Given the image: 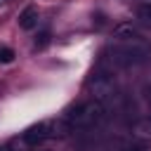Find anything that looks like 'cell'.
I'll return each mask as SVG.
<instances>
[{
    "mask_svg": "<svg viewBox=\"0 0 151 151\" xmlns=\"http://www.w3.org/2000/svg\"><path fill=\"white\" fill-rule=\"evenodd\" d=\"M0 151H7V149H5V146H0Z\"/></svg>",
    "mask_w": 151,
    "mask_h": 151,
    "instance_id": "cell-12",
    "label": "cell"
},
{
    "mask_svg": "<svg viewBox=\"0 0 151 151\" xmlns=\"http://www.w3.org/2000/svg\"><path fill=\"white\" fill-rule=\"evenodd\" d=\"M47 42H50V33H47V31H42V33L35 38V47H38V50H42V47H47Z\"/></svg>",
    "mask_w": 151,
    "mask_h": 151,
    "instance_id": "cell-9",
    "label": "cell"
},
{
    "mask_svg": "<svg viewBox=\"0 0 151 151\" xmlns=\"http://www.w3.org/2000/svg\"><path fill=\"white\" fill-rule=\"evenodd\" d=\"M5 2H7V0H0V7H2V5H5Z\"/></svg>",
    "mask_w": 151,
    "mask_h": 151,
    "instance_id": "cell-11",
    "label": "cell"
},
{
    "mask_svg": "<svg viewBox=\"0 0 151 151\" xmlns=\"http://www.w3.org/2000/svg\"><path fill=\"white\" fill-rule=\"evenodd\" d=\"M19 26L24 31H33L38 26V9L35 7H26L21 14H19Z\"/></svg>",
    "mask_w": 151,
    "mask_h": 151,
    "instance_id": "cell-6",
    "label": "cell"
},
{
    "mask_svg": "<svg viewBox=\"0 0 151 151\" xmlns=\"http://www.w3.org/2000/svg\"><path fill=\"white\" fill-rule=\"evenodd\" d=\"M52 137V123L50 120H40V123H35V125H31L26 132H24V144H28V146H38V144H42L45 139H50Z\"/></svg>",
    "mask_w": 151,
    "mask_h": 151,
    "instance_id": "cell-4",
    "label": "cell"
},
{
    "mask_svg": "<svg viewBox=\"0 0 151 151\" xmlns=\"http://www.w3.org/2000/svg\"><path fill=\"white\" fill-rule=\"evenodd\" d=\"M113 38H116L118 42H134V40H139L142 35H139V31H137L132 24H120V26H116Z\"/></svg>",
    "mask_w": 151,
    "mask_h": 151,
    "instance_id": "cell-5",
    "label": "cell"
},
{
    "mask_svg": "<svg viewBox=\"0 0 151 151\" xmlns=\"http://www.w3.org/2000/svg\"><path fill=\"white\" fill-rule=\"evenodd\" d=\"M106 116V109L101 101L97 99H87V101H80L78 106H73L64 118L68 123V127L76 132V130H90L94 125H99Z\"/></svg>",
    "mask_w": 151,
    "mask_h": 151,
    "instance_id": "cell-1",
    "label": "cell"
},
{
    "mask_svg": "<svg viewBox=\"0 0 151 151\" xmlns=\"http://www.w3.org/2000/svg\"><path fill=\"white\" fill-rule=\"evenodd\" d=\"M14 57H17V54H14V50H12V47H5V45L0 47V61H2V64L14 61Z\"/></svg>",
    "mask_w": 151,
    "mask_h": 151,
    "instance_id": "cell-8",
    "label": "cell"
},
{
    "mask_svg": "<svg viewBox=\"0 0 151 151\" xmlns=\"http://www.w3.org/2000/svg\"><path fill=\"white\" fill-rule=\"evenodd\" d=\"M137 24L151 31V2H142L137 7Z\"/></svg>",
    "mask_w": 151,
    "mask_h": 151,
    "instance_id": "cell-7",
    "label": "cell"
},
{
    "mask_svg": "<svg viewBox=\"0 0 151 151\" xmlns=\"http://www.w3.org/2000/svg\"><path fill=\"white\" fill-rule=\"evenodd\" d=\"M130 151H142V149H137V146H132V149H130Z\"/></svg>",
    "mask_w": 151,
    "mask_h": 151,
    "instance_id": "cell-10",
    "label": "cell"
},
{
    "mask_svg": "<svg viewBox=\"0 0 151 151\" xmlns=\"http://www.w3.org/2000/svg\"><path fill=\"white\" fill-rule=\"evenodd\" d=\"M87 87H90L92 97H94L97 101H101V104H104L106 99H111V97L116 94V78H113V71H111L109 66L99 64V66L92 71Z\"/></svg>",
    "mask_w": 151,
    "mask_h": 151,
    "instance_id": "cell-3",
    "label": "cell"
},
{
    "mask_svg": "<svg viewBox=\"0 0 151 151\" xmlns=\"http://www.w3.org/2000/svg\"><path fill=\"white\" fill-rule=\"evenodd\" d=\"M149 59V47L142 40L134 42H118L109 47V61L111 66L118 68H130V66H139Z\"/></svg>",
    "mask_w": 151,
    "mask_h": 151,
    "instance_id": "cell-2",
    "label": "cell"
}]
</instances>
